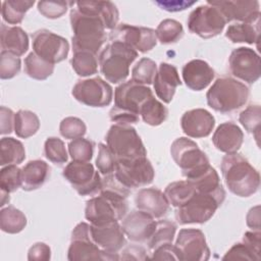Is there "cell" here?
<instances>
[{
    "label": "cell",
    "mask_w": 261,
    "mask_h": 261,
    "mask_svg": "<svg viewBox=\"0 0 261 261\" xmlns=\"http://www.w3.org/2000/svg\"><path fill=\"white\" fill-rule=\"evenodd\" d=\"M153 95L152 90L145 85L128 81L119 85L114 92V106L109 112L110 119L115 124L129 125L140 120L142 105Z\"/></svg>",
    "instance_id": "6da1fadb"
},
{
    "label": "cell",
    "mask_w": 261,
    "mask_h": 261,
    "mask_svg": "<svg viewBox=\"0 0 261 261\" xmlns=\"http://www.w3.org/2000/svg\"><path fill=\"white\" fill-rule=\"evenodd\" d=\"M35 4V1L7 0L2 2L1 14L4 21L9 24L20 23L27 11Z\"/></svg>",
    "instance_id": "d590c367"
},
{
    "label": "cell",
    "mask_w": 261,
    "mask_h": 261,
    "mask_svg": "<svg viewBox=\"0 0 261 261\" xmlns=\"http://www.w3.org/2000/svg\"><path fill=\"white\" fill-rule=\"evenodd\" d=\"M90 229L91 224L87 222H80L73 228L67 251V259L69 261L118 260V254L106 253L93 242Z\"/></svg>",
    "instance_id": "9c48e42d"
},
{
    "label": "cell",
    "mask_w": 261,
    "mask_h": 261,
    "mask_svg": "<svg viewBox=\"0 0 261 261\" xmlns=\"http://www.w3.org/2000/svg\"><path fill=\"white\" fill-rule=\"evenodd\" d=\"M140 116L145 123L152 126H158L166 120L168 110L163 103L152 96L142 105L140 109Z\"/></svg>",
    "instance_id": "1f68e13d"
},
{
    "label": "cell",
    "mask_w": 261,
    "mask_h": 261,
    "mask_svg": "<svg viewBox=\"0 0 261 261\" xmlns=\"http://www.w3.org/2000/svg\"><path fill=\"white\" fill-rule=\"evenodd\" d=\"M151 252L150 259L152 260H177L172 243L161 245Z\"/></svg>",
    "instance_id": "db71d44e"
},
{
    "label": "cell",
    "mask_w": 261,
    "mask_h": 261,
    "mask_svg": "<svg viewBox=\"0 0 261 261\" xmlns=\"http://www.w3.org/2000/svg\"><path fill=\"white\" fill-rule=\"evenodd\" d=\"M260 230L247 231L243 237V243L246 244L258 258H260Z\"/></svg>",
    "instance_id": "11a10c76"
},
{
    "label": "cell",
    "mask_w": 261,
    "mask_h": 261,
    "mask_svg": "<svg viewBox=\"0 0 261 261\" xmlns=\"http://www.w3.org/2000/svg\"><path fill=\"white\" fill-rule=\"evenodd\" d=\"M75 5L81 12L100 17L106 30L113 31L117 27L119 13L111 1H79Z\"/></svg>",
    "instance_id": "4316f807"
},
{
    "label": "cell",
    "mask_w": 261,
    "mask_h": 261,
    "mask_svg": "<svg viewBox=\"0 0 261 261\" xmlns=\"http://www.w3.org/2000/svg\"><path fill=\"white\" fill-rule=\"evenodd\" d=\"M68 153L74 161L90 162L94 153V144L83 137L71 140L68 144Z\"/></svg>",
    "instance_id": "ee69618b"
},
{
    "label": "cell",
    "mask_w": 261,
    "mask_h": 261,
    "mask_svg": "<svg viewBox=\"0 0 261 261\" xmlns=\"http://www.w3.org/2000/svg\"><path fill=\"white\" fill-rule=\"evenodd\" d=\"M181 85L177 68L169 63L161 62L153 81L157 97L168 104L173 99L176 88Z\"/></svg>",
    "instance_id": "603a6c76"
},
{
    "label": "cell",
    "mask_w": 261,
    "mask_h": 261,
    "mask_svg": "<svg viewBox=\"0 0 261 261\" xmlns=\"http://www.w3.org/2000/svg\"><path fill=\"white\" fill-rule=\"evenodd\" d=\"M0 43L2 51L10 52L16 56L23 55L29 49V37L19 27L1 24Z\"/></svg>",
    "instance_id": "83f0119b"
},
{
    "label": "cell",
    "mask_w": 261,
    "mask_h": 261,
    "mask_svg": "<svg viewBox=\"0 0 261 261\" xmlns=\"http://www.w3.org/2000/svg\"><path fill=\"white\" fill-rule=\"evenodd\" d=\"M139 210L146 212L153 218H161L169 210V202L162 191L156 188L141 189L135 198Z\"/></svg>",
    "instance_id": "d4e9b609"
},
{
    "label": "cell",
    "mask_w": 261,
    "mask_h": 261,
    "mask_svg": "<svg viewBox=\"0 0 261 261\" xmlns=\"http://www.w3.org/2000/svg\"><path fill=\"white\" fill-rule=\"evenodd\" d=\"M15 113L10 108L1 106L0 108V133L1 135L10 134L14 129Z\"/></svg>",
    "instance_id": "f5cc1de1"
},
{
    "label": "cell",
    "mask_w": 261,
    "mask_h": 261,
    "mask_svg": "<svg viewBox=\"0 0 261 261\" xmlns=\"http://www.w3.org/2000/svg\"><path fill=\"white\" fill-rule=\"evenodd\" d=\"M27 226V217L13 206H7L0 211V228L7 233H18Z\"/></svg>",
    "instance_id": "836d02e7"
},
{
    "label": "cell",
    "mask_w": 261,
    "mask_h": 261,
    "mask_svg": "<svg viewBox=\"0 0 261 261\" xmlns=\"http://www.w3.org/2000/svg\"><path fill=\"white\" fill-rule=\"evenodd\" d=\"M90 232L93 242L106 253L118 254L126 244L125 234L118 221L91 224Z\"/></svg>",
    "instance_id": "d6986e66"
},
{
    "label": "cell",
    "mask_w": 261,
    "mask_h": 261,
    "mask_svg": "<svg viewBox=\"0 0 261 261\" xmlns=\"http://www.w3.org/2000/svg\"><path fill=\"white\" fill-rule=\"evenodd\" d=\"M221 173L226 187L236 196L248 198L259 189V172L241 154H226L221 160Z\"/></svg>",
    "instance_id": "7a4b0ae2"
},
{
    "label": "cell",
    "mask_w": 261,
    "mask_h": 261,
    "mask_svg": "<svg viewBox=\"0 0 261 261\" xmlns=\"http://www.w3.org/2000/svg\"><path fill=\"white\" fill-rule=\"evenodd\" d=\"M248 87L232 77L217 79L207 91V104L215 111L228 113L243 107L249 99Z\"/></svg>",
    "instance_id": "277c9868"
},
{
    "label": "cell",
    "mask_w": 261,
    "mask_h": 261,
    "mask_svg": "<svg viewBox=\"0 0 261 261\" xmlns=\"http://www.w3.org/2000/svg\"><path fill=\"white\" fill-rule=\"evenodd\" d=\"M157 221L141 210L132 211L127 216L122 218L121 227L125 237L135 243L148 242L153 234Z\"/></svg>",
    "instance_id": "44dd1931"
},
{
    "label": "cell",
    "mask_w": 261,
    "mask_h": 261,
    "mask_svg": "<svg viewBox=\"0 0 261 261\" xmlns=\"http://www.w3.org/2000/svg\"><path fill=\"white\" fill-rule=\"evenodd\" d=\"M176 231V225L167 219L159 220L156 223L155 230L149 241L147 242L149 250L153 251L155 248L172 243Z\"/></svg>",
    "instance_id": "ab89813d"
},
{
    "label": "cell",
    "mask_w": 261,
    "mask_h": 261,
    "mask_svg": "<svg viewBox=\"0 0 261 261\" xmlns=\"http://www.w3.org/2000/svg\"><path fill=\"white\" fill-rule=\"evenodd\" d=\"M32 42L33 52L52 64L66 59L69 52V44L65 38L45 29L35 32Z\"/></svg>",
    "instance_id": "2e32d148"
},
{
    "label": "cell",
    "mask_w": 261,
    "mask_h": 261,
    "mask_svg": "<svg viewBox=\"0 0 261 261\" xmlns=\"http://www.w3.org/2000/svg\"><path fill=\"white\" fill-rule=\"evenodd\" d=\"M186 86L193 91L206 89L214 79V69L202 59H193L187 62L181 69Z\"/></svg>",
    "instance_id": "cb8c5ba5"
},
{
    "label": "cell",
    "mask_w": 261,
    "mask_h": 261,
    "mask_svg": "<svg viewBox=\"0 0 261 261\" xmlns=\"http://www.w3.org/2000/svg\"><path fill=\"white\" fill-rule=\"evenodd\" d=\"M157 40L164 45L176 43L184 36V28L181 23L175 19H163L157 27L156 31Z\"/></svg>",
    "instance_id": "f35d334b"
},
{
    "label": "cell",
    "mask_w": 261,
    "mask_h": 261,
    "mask_svg": "<svg viewBox=\"0 0 261 261\" xmlns=\"http://www.w3.org/2000/svg\"><path fill=\"white\" fill-rule=\"evenodd\" d=\"M50 176V166L43 160L29 161L21 168V188L34 191L41 188Z\"/></svg>",
    "instance_id": "f1b7e54d"
},
{
    "label": "cell",
    "mask_w": 261,
    "mask_h": 261,
    "mask_svg": "<svg viewBox=\"0 0 261 261\" xmlns=\"http://www.w3.org/2000/svg\"><path fill=\"white\" fill-rule=\"evenodd\" d=\"M126 198L120 193L102 189L99 196L87 201L85 217L91 224L119 221L127 212Z\"/></svg>",
    "instance_id": "5b68a950"
},
{
    "label": "cell",
    "mask_w": 261,
    "mask_h": 261,
    "mask_svg": "<svg viewBox=\"0 0 261 261\" xmlns=\"http://www.w3.org/2000/svg\"><path fill=\"white\" fill-rule=\"evenodd\" d=\"M40 128V119L30 110H18L14 116V133L18 138L27 139L34 136Z\"/></svg>",
    "instance_id": "d6a6232c"
},
{
    "label": "cell",
    "mask_w": 261,
    "mask_h": 261,
    "mask_svg": "<svg viewBox=\"0 0 261 261\" xmlns=\"http://www.w3.org/2000/svg\"><path fill=\"white\" fill-rule=\"evenodd\" d=\"M51 258V249L45 243L34 244L28 252V260L30 261H48Z\"/></svg>",
    "instance_id": "816d5d0a"
},
{
    "label": "cell",
    "mask_w": 261,
    "mask_h": 261,
    "mask_svg": "<svg viewBox=\"0 0 261 261\" xmlns=\"http://www.w3.org/2000/svg\"><path fill=\"white\" fill-rule=\"evenodd\" d=\"M228 64L231 74L247 84H254L260 79V57L251 48L239 47L234 49L230 53Z\"/></svg>",
    "instance_id": "e0dca14e"
},
{
    "label": "cell",
    "mask_w": 261,
    "mask_h": 261,
    "mask_svg": "<svg viewBox=\"0 0 261 261\" xmlns=\"http://www.w3.org/2000/svg\"><path fill=\"white\" fill-rule=\"evenodd\" d=\"M221 203L213 196L197 192L175 210V218L179 224L207 222Z\"/></svg>",
    "instance_id": "30bf717a"
},
{
    "label": "cell",
    "mask_w": 261,
    "mask_h": 261,
    "mask_svg": "<svg viewBox=\"0 0 261 261\" xmlns=\"http://www.w3.org/2000/svg\"><path fill=\"white\" fill-rule=\"evenodd\" d=\"M25 158L22 143L11 137H4L0 141V165H17Z\"/></svg>",
    "instance_id": "4dcf8cb0"
},
{
    "label": "cell",
    "mask_w": 261,
    "mask_h": 261,
    "mask_svg": "<svg viewBox=\"0 0 261 261\" xmlns=\"http://www.w3.org/2000/svg\"><path fill=\"white\" fill-rule=\"evenodd\" d=\"M70 62L72 69L80 76H90L98 71L97 55L91 52H73Z\"/></svg>",
    "instance_id": "74e56055"
},
{
    "label": "cell",
    "mask_w": 261,
    "mask_h": 261,
    "mask_svg": "<svg viewBox=\"0 0 261 261\" xmlns=\"http://www.w3.org/2000/svg\"><path fill=\"white\" fill-rule=\"evenodd\" d=\"M243 142V130L239 125L230 121L219 124L212 136V143L215 148L225 154L237 153Z\"/></svg>",
    "instance_id": "484cf974"
},
{
    "label": "cell",
    "mask_w": 261,
    "mask_h": 261,
    "mask_svg": "<svg viewBox=\"0 0 261 261\" xmlns=\"http://www.w3.org/2000/svg\"><path fill=\"white\" fill-rule=\"evenodd\" d=\"M70 24L73 32L72 51H87L97 55L107 39L103 20L96 15L81 12L75 7L70 11Z\"/></svg>",
    "instance_id": "3957f363"
},
{
    "label": "cell",
    "mask_w": 261,
    "mask_h": 261,
    "mask_svg": "<svg viewBox=\"0 0 261 261\" xmlns=\"http://www.w3.org/2000/svg\"><path fill=\"white\" fill-rule=\"evenodd\" d=\"M223 260H259L251 249L244 243L234 244L223 256Z\"/></svg>",
    "instance_id": "f907efd6"
},
{
    "label": "cell",
    "mask_w": 261,
    "mask_h": 261,
    "mask_svg": "<svg viewBox=\"0 0 261 261\" xmlns=\"http://www.w3.org/2000/svg\"><path fill=\"white\" fill-rule=\"evenodd\" d=\"M110 40L111 42H122L136 50L138 53L149 52L157 44L155 30L126 23L117 24V27L111 33Z\"/></svg>",
    "instance_id": "ac0fdd59"
},
{
    "label": "cell",
    "mask_w": 261,
    "mask_h": 261,
    "mask_svg": "<svg viewBox=\"0 0 261 261\" xmlns=\"http://www.w3.org/2000/svg\"><path fill=\"white\" fill-rule=\"evenodd\" d=\"M24 71L34 80L44 81L53 73L54 64L42 59L36 53L31 52L24 58Z\"/></svg>",
    "instance_id": "8d00e7d4"
},
{
    "label": "cell",
    "mask_w": 261,
    "mask_h": 261,
    "mask_svg": "<svg viewBox=\"0 0 261 261\" xmlns=\"http://www.w3.org/2000/svg\"><path fill=\"white\" fill-rule=\"evenodd\" d=\"M71 94L76 101L91 107L108 106L113 98L111 86L99 76L79 81Z\"/></svg>",
    "instance_id": "9a60e30c"
},
{
    "label": "cell",
    "mask_w": 261,
    "mask_h": 261,
    "mask_svg": "<svg viewBox=\"0 0 261 261\" xmlns=\"http://www.w3.org/2000/svg\"><path fill=\"white\" fill-rule=\"evenodd\" d=\"M170 154L187 179L199 176L210 166L206 154L194 141L186 137L177 138L172 142Z\"/></svg>",
    "instance_id": "52a82bcc"
},
{
    "label": "cell",
    "mask_w": 261,
    "mask_h": 261,
    "mask_svg": "<svg viewBox=\"0 0 261 261\" xmlns=\"http://www.w3.org/2000/svg\"><path fill=\"white\" fill-rule=\"evenodd\" d=\"M260 19L252 22H236L228 25L225 37L232 43L258 44Z\"/></svg>",
    "instance_id": "f546056e"
},
{
    "label": "cell",
    "mask_w": 261,
    "mask_h": 261,
    "mask_svg": "<svg viewBox=\"0 0 261 261\" xmlns=\"http://www.w3.org/2000/svg\"><path fill=\"white\" fill-rule=\"evenodd\" d=\"M195 193L196 189L187 179L173 181L164 190V195L166 196L169 204L175 208L185 204Z\"/></svg>",
    "instance_id": "e575fe53"
},
{
    "label": "cell",
    "mask_w": 261,
    "mask_h": 261,
    "mask_svg": "<svg viewBox=\"0 0 261 261\" xmlns=\"http://www.w3.org/2000/svg\"><path fill=\"white\" fill-rule=\"evenodd\" d=\"M44 153L46 158L55 164H63L68 159L65 145L59 138H48L44 144Z\"/></svg>",
    "instance_id": "7bdbcfd3"
},
{
    "label": "cell",
    "mask_w": 261,
    "mask_h": 261,
    "mask_svg": "<svg viewBox=\"0 0 261 261\" xmlns=\"http://www.w3.org/2000/svg\"><path fill=\"white\" fill-rule=\"evenodd\" d=\"M96 166L102 176H108L114 173L116 166V157L106 144L100 143L98 145Z\"/></svg>",
    "instance_id": "bcb514c9"
},
{
    "label": "cell",
    "mask_w": 261,
    "mask_h": 261,
    "mask_svg": "<svg viewBox=\"0 0 261 261\" xmlns=\"http://www.w3.org/2000/svg\"><path fill=\"white\" fill-rule=\"evenodd\" d=\"M187 22L189 31L203 39L218 36L226 24L220 10L209 3L196 7L190 13Z\"/></svg>",
    "instance_id": "7c38bea8"
},
{
    "label": "cell",
    "mask_w": 261,
    "mask_h": 261,
    "mask_svg": "<svg viewBox=\"0 0 261 261\" xmlns=\"http://www.w3.org/2000/svg\"><path fill=\"white\" fill-rule=\"evenodd\" d=\"M207 3L217 7L226 22H252L260 19V3L258 1H210Z\"/></svg>",
    "instance_id": "ffe728a7"
},
{
    "label": "cell",
    "mask_w": 261,
    "mask_h": 261,
    "mask_svg": "<svg viewBox=\"0 0 261 261\" xmlns=\"http://www.w3.org/2000/svg\"><path fill=\"white\" fill-rule=\"evenodd\" d=\"M155 3L163 10L169 12H176L189 8L190 6L194 5L196 1H156Z\"/></svg>",
    "instance_id": "6f0895ef"
},
{
    "label": "cell",
    "mask_w": 261,
    "mask_h": 261,
    "mask_svg": "<svg viewBox=\"0 0 261 261\" xmlns=\"http://www.w3.org/2000/svg\"><path fill=\"white\" fill-rule=\"evenodd\" d=\"M20 58L10 52L1 51L0 53V77L9 80L14 77L20 70Z\"/></svg>",
    "instance_id": "c3c4849f"
},
{
    "label": "cell",
    "mask_w": 261,
    "mask_h": 261,
    "mask_svg": "<svg viewBox=\"0 0 261 261\" xmlns=\"http://www.w3.org/2000/svg\"><path fill=\"white\" fill-rule=\"evenodd\" d=\"M138 55L139 53L126 44L113 41L100 53V70L108 82L112 84L122 83L128 76L129 66Z\"/></svg>",
    "instance_id": "8992f818"
},
{
    "label": "cell",
    "mask_w": 261,
    "mask_h": 261,
    "mask_svg": "<svg viewBox=\"0 0 261 261\" xmlns=\"http://www.w3.org/2000/svg\"><path fill=\"white\" fill-rule=\"evenodd\" d=\"M106 145L116 160H130L147 157L146 148L137 130L130 125L113 124L105 137Z\"/></svg>",
    "instance_id": "ba28073f"
},
{
    "label": "cell",
    "mask_w": 261,
    "mask_h": 261,
    "mask_svg": "<svg viewBox=\"0 0 261 261\" xmlns=\"http://www.w3.org/2000/svg\"><path fill=\"white\" fill-rule=\"evenodd\" d=\"M1 190V189H0ZM9 193L4 191V190H1V202H0V206L3 207L6 203L9 202Z\"/></svg>",
    "instance_id": "91938a15"
},
{
    "label": "cell",
    "mask_w": 261,
    "mask_h": 261,
    "mask_svg": "<svg viewBox=\"0 0 261 261\" xmlns=\"http://www.w3.org/2000/svg\"><path fill=\"white\" fill-rule=\"evenodd\" d=\"M119 259L124 260H148L150 257L147 255V252L144 248L139 246H130L123 250L122 255Z\"/></svg>",
    "instance_id": "9f6ffc18"
},
{
    "label": "cell",
    "mask_w": 261,
    "mask_h": 261,
    "mask_svg": "<svg viewBox=\"0 0 261 261\" xmlns=\"http://www.w3.org/2000/svg\"><path fill=\"white\" fill-rule=\"evenodd\" d=\"M59 132L63 138L67 140H74L85 136L87 126L81 118L68 116L61 120L59 124Z\"/></svg>",
    "instance_id": "7dc6e473"
},
{
    "label": "cell",
    "mask_w": 261,
    "mask_h": 261,
    "mask_svg": "<svg viewBox=\"0 0 261 261\" xmlns=\"http://www.w3.org/2000/svg\"><path fill=\"white\" fill-rule=\"evenodd\" d=\"M71 4L72 2L68 1H39L37 5L39 12L43 16L46 18L55 19L61 17Z\"/></svg>",
    "instance_id": "681fc988"
},
{
    "label": "cell",
    "mask_w": 261,
    "mask_h": 261,
    "mask_svg": "<svg viewBox=\"0 0 261 261\" xmlns=\"http://www.w3.org/2000/svg\"><path fill=\"white\" fill-rule=\"evenodd\" d=\"M180 126L182 132L190 138H206L215 126V118L208 110L196 108L182 114Z\"/></svg>",
    "instance_id": "7402d4cb"
},
{
    "label": "cell",
    "mask_w": 261,
    "mask_h": 261,
    "mask_svg": "<svg viewBox=\"0 0 261 261\" xmlns=\"http://www.w3.org/2000/svg\"><path fill=\"white\" fill-rule=\"evenodd\" d=\"M239 121L245 129L255 137L257 144H259L260 137V122H261V108L259 105H249L239 115Z\"/></svg>",
    "instance_id": "60d3db41"
},
{
    "label": "cell",
    "mask_w": 261,
    "mask_h": 261,
    "mask_svg": "<svg viewBox=\"0 0 261 261\" xmlns=\"http://www.w3.org/2000/svg\"><path fill=\"white\" fill-rule=\"evenodd\" d=\"M247 225L253 230H260V206H255L249 210Z\"/></svg>",
    "instance_id": "680465c9"
},
{
    "label": "cell",
    "mask_w": 261,
    "mask_h": 261,
    "mask_svg": "<svg viewBox=\"0 0 261 261\" xmlns=\"http://www.w3.org/2000/svg\"><path fill=\"white\" fill-rule=\"evenodd\" d=\"M63 177L81 196H94L102 189V177L90 162L72 160L62 172Z\"/></svg>",
    "instance_id": "8fae6325"
},
{
    "label": "cell",
    "mask_w": 261,
    "mask_h": 261,
    "mask_svg": "<svg viewBox=\"0 0 261 261\" xmlns=\"http://www.w3.org/2000/svg\"><path fill=\"white\" fill-rule=\"evenodd\" d=\"M116 179L127 189L141 188L150 185L155 176V170L147 157L116 160L114 170Z\"/></svg>",
    "instance_id": "4fadbf2b"
},
{
    "label": "cell",
    "mask_w": 261,
    "mask_h": 261,
    "mask_svg": "<svg viewBox=\"0 0 261 261\" xmlns=\"http://www.w3.org/2000/svg\"><path fill=\"white\" fill-rule=\"evenodd\" d=\"M173 246L177 260L206 261L210 258V249L204 232L200 229H180Z\"/></svg>",
    "instance_id": "5bb4252c"
},
{
    "label": "cell",
    "mask_w": 261,
    "mask_h": 261,
    "mask_svg": "<svg viewBox=\"0 0 261 261\" xmlns=\"http://www.w3.org/2000/svg\"><path fill=\"white\" fill-rule=\"evenodd\" d=\"M157 72V65L155 61L150 58H141L132 69V81L141 85L153 84Z\"/></svg>",
    "instance_id": "b9f144b4"
},
{
    "label": "cell",
    "mask_w": 261,
    "mask_h": 261,
    "mask_svg": "<svg viewBox=\"0 0 261 261\" xmlns=\"http://www.w3.org/2000/svg\"><path fill=\"white\" fill-rule=\"evenodd\" d=\"M21 187V169L16 165H6L0 170V189L13 193Z\"/></svg>",
    "instance_id": "f6af8a7d"
}]
</instances>
